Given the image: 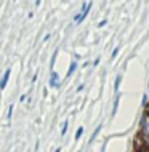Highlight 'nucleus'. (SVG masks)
<instances>
[{
    "instance_id": "nucleus-11",
    "label": "nucleus",
    "mask_w": 149,
    "mask_h": 152,
    "mask_svg": "<svg viewBox=\"0 0 149 152\" xmlns=\"http://www.w3.org/2000/svg\"><path fill=\"white\" fill-rule=\"evenodd\" d=\"M139 152H149V149H141V151H139Z\"/></svg>"
},
{
    "instance_id": "nucleus-8",
    "label": "nucleus",
    "mask_w": 149,
    "mask_h": 152,
    "mask_svg": "<svg viewBox=\"0 0 149 152\" xmlns=\"http://www.w3.org/2000/svg\"><path fill=\"white\" fill-rule=\"evenodd\" d=\"M68 123H69V122H64V123H63V128H61V134H64V133H66V130H68Z\"/></svg>"
},
{
    "instance_id": "nucleus-4",
    "label": "nucleus",
    "mask_w": 149,
    "mask_h": 152,
    "mask_svg": "<svg viewBox=\"0 0 149 152\" xmlns=\"http://www.w3.org/2000/svg\"><path fill=\"white\" fill-rule=\"evenodd\" d=\"M10 69H7V71H5V75H3L2 77V80H0V90H3V88H5L7 87V83H8V79H10Z\"/></svg>"
},
{
    "instance_id": "nucleus-13",
    "label": "nucleus",
    "mask_w": 149,
    "mask_h": 152,
    "mask_svg": "<svg viewBox=\"0 0 149 152\" xmlns=\"http://www.w3.org/2000/svg\"><path fill=\"white\" fill-rule=\"evenodd\" d=\"M55 152H61V149H56V151H55Z\"/></svg>"
},
{
    "instance_id": "nucleus-10",
    "label": "nucleus",
    "mask_w": 149,
    "mask_h": 152,
    "mask_svg": "<svg viewBox=\"0 0 149 152\" xmlns=\"http://www.w3.org/2000/svg\"><path fill=\"white\" fill-rule=\"evenodd\" d=\"M104 24H106V19H103V21L98 24V26H99V27H103V26H104Z\"/></svg>"
},
{
    "instance_id": "nucleus-12",
    "label": "nucleus",
    "mask_w": 149,
    "mask_h": 152,
    "mask_svg": "<svg viewBox=\"0 0 149 152\" xmlns=\"http://www.w3.org/2000/svg\"><path fill=\"white\" fill-rule=\"evenodd\" d=\"M146 110H148V114H146V115L149 117V106H148V109H146Z\"/></svg>"
},
{
    "instance_id": "nucleus-9",
    "label": "nucleus",
    "mask_w": 149,
    "mask_h": 152,
    "mask_svg": "<svg viewBox=\"0 0 149 152\" xmlns=\"http://www.w3.org/2000/svg\"><path fill=\"white\" fill-rule=\"evenodd\" d=\"M11 112H13V106H10V109H8V118L11 117Z\"/></svg>"
},
{
    "instance_id": "nucleus-3",
    "label": "nucleus",
    "mask_w": 149,
    "mask_h": 152,
    "mask_svg": "<svg viewBox=\"0 0 149 152\" xmlns=\"http://www.w3.org/2000/svg\"><path fill=\"white\" fill-rule=\"evenodd\" d=\"M50 87H51V88H58V87H59V77H58L56 72H51V75H50Z\"/></svg>"
},
{
    "instance_id": "nucleus-6",
    "label": "nucleus",
    "mask_w": 149,
    "mask_h": 152,
    "mask_svg": "<svg viewBox=\"0 0 149 152\" xmlns=\"http://www.w3.org/2000/svg\"><path fill=\"white\" fill-rule=\"evenodd\" d=\"M84 133V126H79L77 128V131H76V141H79L80 139V134Z\"/></svg>"
},
{
    "instance_id": "nucleus-1",
    "label": "nucleus",
    "mask_w": 149,
    "mask_h": 152,
    "mask_svg": "<svg viewBox=\"0 0 149 152\" xmlns=\"http://www.w3.org/2000/svg\"><path fill=\"white\" fill-rule=\"evenodd\" d=\"M90 7H92V3H85V5L84 7H82V10L80 11H79V13L76 15V18H74V23H76V24H79V23H82V21H84V19H85V16L87 15H88V11H90Z\"/></svg>"
},
{
    "instance_id": "nucleus-2",
    "label": "nucleus",
    "mask_w": 149,
    "mask_h": 152,
    "mask_svg": "<svg viewBox=\"0 0 149 152\" xmlns=\"http://www.w3.org/2000/svg\"><path fill=\"white\" fill-rule=\"evenodd\" d=\"M141 128H143V138H149V117L144 115L141 120Z\"/></svg>"
},
{
    "instance_id": "nucleus-5",
    "label": "nucleus",
    "mask_w": 149,
    "mask_h": 152,
    "mask_svg": "<svg viewBox=\"0 0 149 152\" xmlns=\"http://www.w3.org/2000/svg\"><path fill=\"white\" fill-rule=\"evenodd\" d=\"M76 67H77V63H76V61H72V63H71V66H69V71H68V77L71 75V74H72L74 71H76Z\"/></svg>"
},
{
    "instance_id": "nucleus-7",
    "label": "nucleus",
    "mask_w": 149,
    "mask_h": 152,
    "mask_svg": "<svg viewBox=\"0 0 149 152\" xmlns=\"http://www.w3.org/2000/svg\"><path fill=\"white\" fill-rule=\"evenodd\" d=\"M119 85H120V75H117V79H115V85H114V90H115V93L119 91Z\"/></svg>"
}]
</instances>
